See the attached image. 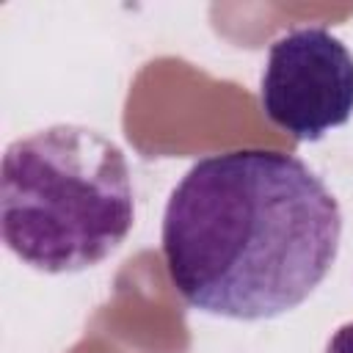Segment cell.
<instances>
[{
    "instance_id": "cell-1",
    "label": "cell",
    "mask_w": 353,
    "mask_h": 353,
    "mask_svg": "<svg viewBox=\"0 0 353 353\" xmlns=\"http://www.w3.org/2000/svg\"><path fill=\"white\" fill-rule=\"evenodd\" d=\"M342 210L295 154L234 149L196 160L163 210V259L199 312L273 320L298 309L331 273Z\"/></svg>"
},
{
    "instance_id": "cell-4",
    "label": "cell",
    "mask_w": 353,
    "mask_h": 353,
    "mask_svg": "<svg viewBox=\"0 0 353 353\" xmlns=\"http://www.w3.org/2000/svg\"><path fill=\"white\" fill-rule=\"evenodd\" d=\"M325 353H353V320L342 323V325L328 336Z\"/></svg>"
},
{
    "instance_id": "cell-2",
    "label": "cell",
    "mask_w": 353,
    "mask_h": 353,
    "mask_svg": "<svg viewBox=\"0 0 353 353\" xmlns=\"http://www.w3.org/2000/svg\"><path fill=\"white\" fill-rule=\"evenodd\" d=\"M135 223L132 171L119 143L83 124L11 141L0 165V237L39 273H80L121 248Z\"/></svg>"
},
{
    "instance_id": "cell-3",
    "label": "cell",
    "mask_w": 353,
    "mask_h": 353,
    "mask_svg": "<svg viewBox=\"0 0 353 353\" xmlns=\"http://www.w3.org/2000/svg\"><path fill=\"white\" fill-rule=\"evenodd\" d=\"M259 105L295 141H320L353 116V52L320 25L281 33L259 74Z\"/></svg>"
}]
</instances>
